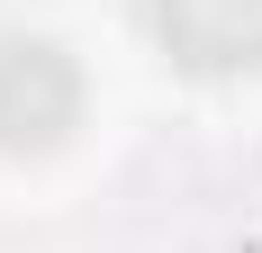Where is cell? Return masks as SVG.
Returning <instances> with one entry per match:
<instances>
[{
  "mask_svg": "<svg viewBox=\"0 0 262 253\" xmlns=\"http://www.w3.org/2000/svg\"><path fill=\"white\" fill-rule=\"evenodd\" d=\"M145 36L199 81L262 73V0H145Z\"/></svg>",
  "mask_w": 262,
  "mask_h": 253,
  "instance_id": "obj_2",
  "label": "cell"
},
{
  "mask_svg": "<svg viewBox=\"0 0 262 253\" xmlns=\"http://www.w3.org/2000/svg\"><path fill=\"white\" fill-rule=\"evenodd\" d=\"M81 126V64L54 36H0V154H63Z\"/></svg>",
  "mask_w": 262,
  "mask_h": 253,
  "instance_id": "obj_1",
  "label": "cell"
}]
</instances>
